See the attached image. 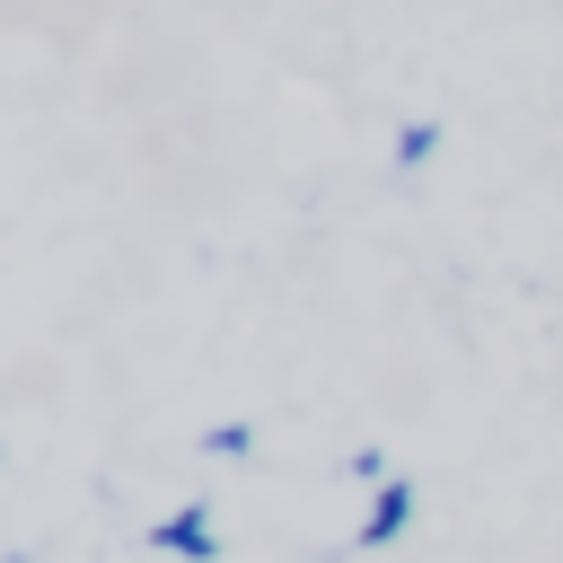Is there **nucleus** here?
<instances>
[{
	"instance_id": "obj_1",
	"label": "nucleus",
	"mask_w": 563,
	"mask_h": 563,
	"mask_svg": "<svg viewBox=\"0 0 563 563\" xmlns=\"http://www.w3.org/2000/svg\"><path fill=\"white\" fill-rule=\"evenodd\" d=\"M141 545H150V554H167V563H220V519H211V493H194V501L158 510V519L141 528Z\"/></svg>"
},
{
	"instance_id": "obj_2",
	"label": "nucleus",
	"mask_w": 563,
	"mask_h": 563,
	"mask_svg": "<svg viewBox=\"0 0 563 563\" xmlns=\"http://www.w3.org/2000/svg\"><path fill=\"white\" fill-rule=\"evenodd\" d=\"M413 510H422V484H405V475H387V484H369V510H361V528H352V545H361V554H378V545H396V537L413 528Z\"/></svg>"
},
{
	"instance_id": "obj_3",
	"label": "nucleus",
	"mask_w": 563,
	"mask_h": 563,
	"mask_svg": "<svg viewBox=\"0 0 563 563\" xmlns=\"http://www.w3.org/2000/svg\"><path fill=\"white\" fill-rule=\"evenodd\" d=\"M431 150H440V123L413 114V123H396V150H387V158H396V167H431Z\"/></svg>"
},
{
	"instance_id": "obj_4",
	"label": "nucleus",
	"mask_w": 563,
	"mask_h": 563,
	"mask_svg": "<svg viewBox=\"0 0 563 563\" xmlns=\"http://www.w3.org/2000/svg\"><path fill=\"white\" fill-rule=\"evenodd\" d=\"M202 457H255V422H211L202 431Z\"/></svg>"
},
{
	"instance_id": "obj_5",
	"label": "nucleus",
	"mask_w": 563,
	"mask_h": 563,
	"mask_svg": "<svg viewBox=\"0 0 563 563\" xmlns=\"http://www.w3.org/2000/svg\"><path fill=\"white\" fill-rule=\"evenodd\" d=\"M343 475H352V484H387V449H369V440H361V449H352V466H343Z\"/></svg>"
},
{
	"instance_id": "obj_6",
	"label": "nucleus",
	"mask_w": 563,
	"mask_h": 563,
	"mask_svg": "<svg viewBox=\"0 0 563 563\" xmlns=\"http://www.w3.org/2000/svg\"><path fill=\"white\" fill-rule=\"evenodd\" d=\"M0 563H35V554H0Z\"/></svg>"
}]
</instances>
